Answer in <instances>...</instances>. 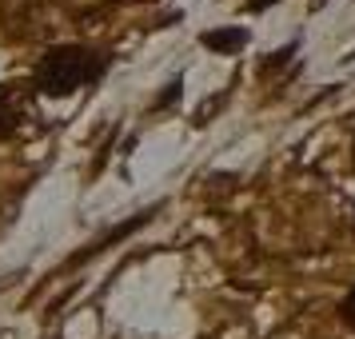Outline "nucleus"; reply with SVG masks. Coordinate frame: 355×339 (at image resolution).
Returning <instances> with one entry per match:
<instances>
[{
  "mask_svg": "<svg viewBox=\"0 0 355 339\" xmlns=\"http://www.w3.org/2000/svg\"><path fill=\"white\" fill-rule=\"evenodd\" d=\"M20 124V100L12 88H0V136H8V132H17Z\"/></svg>",
  "mask_w": 355,
  "mask_h": 339,
  "instance_id": "nucleus-3",
  "label": "nucleus"
},
{
  "mask_svg": "<svg viewBox=\"0 0 355 339\" xmlns=\"http://www.w3.org/2000/svg\"><path fill=\"white\" fill-rule=\"evenodd\" d=\"M339 311H343V320H347V323L355 327V288L347 291V295H343V304H339Z\"/></svg>",
  "mask_w": 355,
  "mask_h": 339,
  "instance_id": "nucleus-4",
  "label": "nucleus"
},
{
  "mask_svg": "<svg viewBox=\"0 0 355 339\" xmlns=\"http://www.w3.org/2000/svg\"><path fill=\"white\" fill-rule=\"evenodd\" d=\"M275 0H248V8H252V12H263V8H272Z\"/></svg>",
  "mask_w": 355,
  "mask_h": 339,
  "instance_id": "nucleus-5",
  "label": "nucleus"
},
{
  "mask_svg": "<svg viewBox=\"0 0 355 339\" xmlns=\"http://www.w3.org/2000/svg\"><path fill=\"white\" fill-rule=\"evenodd\" d=\"M200 44L220 56H232L248 44V28H208V33H200Z\"/></svg>",
  "mask_w": 355,
  "mask_h": 339,
  "instance_id": "nucleus-2",
  "label": "nucleus"
},
{
  "mask_svg": "<svg viewBox=\"0 0 355 339\" xmlns=\"http://www.w3.org/2000/svg\"><path fill=\"white\" fill-rule=\"evenodd\" d=\"M108 72V56L96 49H84V44H60L40 56V64L33 72L36 92L44 96H72L88 84H96Z\"/></svg>",
  "mask_w": 355,
  "mask_h": 339,
  "instance_id": "nucleus-1",
  "label": "nucleus"
}]
</instances>
